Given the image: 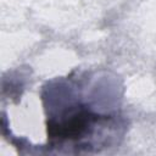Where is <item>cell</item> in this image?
I'll return each mask as SVG.
<instances>
[]
</instances>
